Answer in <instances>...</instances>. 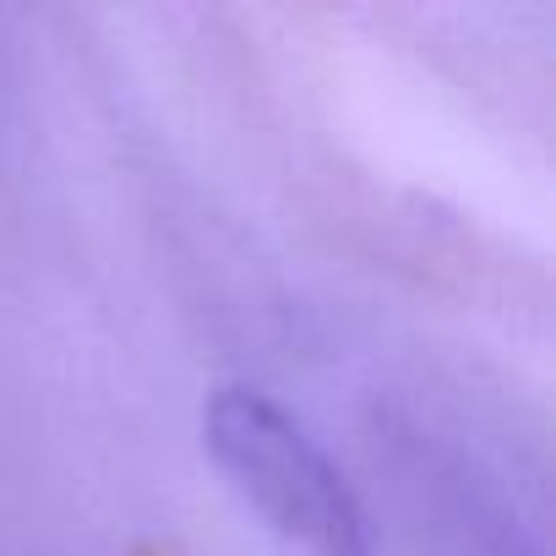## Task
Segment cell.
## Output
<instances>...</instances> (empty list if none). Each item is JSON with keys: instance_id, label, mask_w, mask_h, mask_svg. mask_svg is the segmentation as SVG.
Wrapping results in <instances>:
<instances>
[{"instance_id": "1", "label": "cell", "mask_w": 556, "mask_h": 556, "mask_svg": "<svg viewBox=\"0 0 556 556\" xmlns=\"http://www.w3.org/2000/svg\"><path fill=\"white\" fill-rule=\"evenodd\" d=\"M202 447L290 556H377L344 469L278 399L218 388L202 404Z\"/></svg>"}]
</instances>
